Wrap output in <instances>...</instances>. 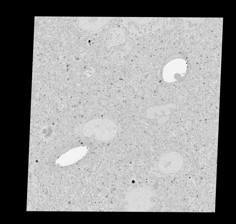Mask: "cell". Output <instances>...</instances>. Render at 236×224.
<instances>
[{"mask_svg":"<svg viewBox=\"0 0 236 224\" xmlns=\"http://www.w3.org/2000/svg\"><path fill=\"white\" fill-rule=\"evenodd\" d=\"M107 17H84L78 21L79 27L83 30L96 31L99 30L109 20Z\"/></svg>","mask_w":236,"mask_h":224,"instance_id":"cell-2","label":"cell"},{"mask_svg":"<svg viewBox=\"0 0 236 224\" xmlns=\"http://www.w3.org/2000/svg\"><path fill=\"white\" fill-rule=\"evenodd\" d=\"M154 199V193L150 190L139 187L132 190L126 194L123 203L128 212H145L152 207Z\"/></svg>","mask_w":236,"mask_h":224,"instance_id":"cell-1","label":"cell"}]
</instances>
